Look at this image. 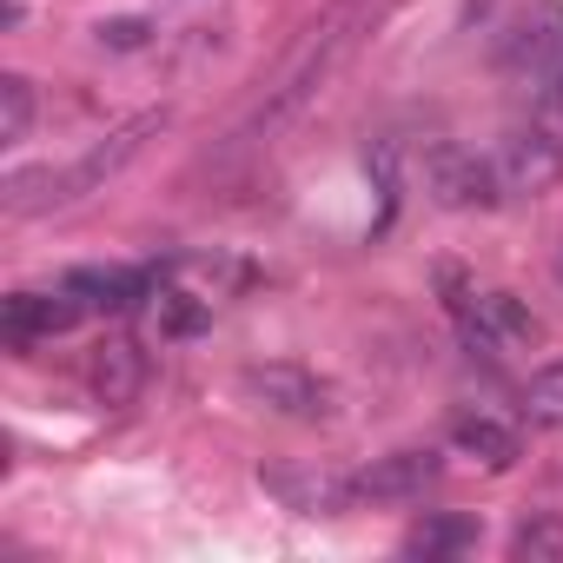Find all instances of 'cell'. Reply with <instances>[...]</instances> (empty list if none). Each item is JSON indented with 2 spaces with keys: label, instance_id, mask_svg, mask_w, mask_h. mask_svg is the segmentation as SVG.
Returning <instances> with one entry per match:
<instances>
[{
  "label": "cell",
  "instance_id": "cell-8",
  "mask_svg": "<svg viewBox=\"0 0 563 563\" xmlns=\"http://www.w3.org/2000/svg\"><path fill=\"white\" fill-rule=\"evenodd\" d=\"M239 385H245L265 411H278V418H332V391H325L312 372H299V365H252Z\"/></svg>",
  "mask_w": 563,
  "mask_h": 563
},
{
  "label": "cell",
  "instance_id": "cell-5",
  "mask_svg": "<svg viewBox=\"0 0 563 563\" xmlns=\"http://www.w3.org/2000/svg\"><path fill=\"white\" fill-rule=\"evenodd\" d=\"M497 179H504V192H523V199L550 192L563 179V140L550 126H510L497 146Z\"/></svg>",
  "mask_w": 563,
  "mask_h": 563
},
{
  "label": "cell",
  "instance_id": "cell-15",
  "mask_svg": "<svg viewBox=\"0 0 563 563\" xmlns=\"http://www.w3.org/2000/svg\"><path fill=\"white\" fill-rule=\"evenodd\" d=\"M510 556L517 563H563V517L556 510H530L510 530Z\"/></svg>",
  "mask_w": 563,
  "mask_h": 563
},
{
  "label": "cell",
  "instance_id": "cell-14",
  "mask_svg": "<svg viewBox=\"0 0 563 563\" xmlns=\"http://www.w3.org/2000/svg\"><path fill=\"white\" fill-rule=\"evenodd\" d=\"M471 543H477V523L471 517H444V510L405 530V556H457Z\"/></svg>",
  "mask_w": 563,
  "mask_h": 563
},
{
  "label": "cell",
  "instance_id": "cell-20",
  "mask_svg": "<svg viewBox=\"0 0 563 563\" xmlns=\"http://www.w3.org/2000/svg\"><path fill=\"white\" fill-rule=\"evenodd\" d=\"M556 286H563V245H556Z\"/></svg>",
  "mask_w": 563,
  "mask_h": 563
},
{
  "label": "cell",
  "instance_id": "cell-3",
  "mask_svg": "<svg viewBox=\"0 0 563 563\" xmlns=\"http://www.w3.org/2000/svg\"><path fill=\"white\" fill-rule=\"evenodd\" d=\"M497 166L490 159H477L471 146H457V140H438L431 153H424V192L444 206V212H490L497 206Z\"/></svg>",
  "mask_w": 563,
  "mask_h": 563
},
{
  "label": "cell",
  "instance_id": "cell-4",
  "mask_svg": "<svg viewBox=\"0 0 563 563\" xmlns=\"http://www.w3.org/2000/svg\"><path fill=\"white\" fill-rule=\"evenodd\" d=\"M457 332H464V345H471V352H484V358L530 352V345L543 339L537 312H530L517 292H477V306H464V299H457Z\"/></svg>",
  "mask_w": 563,
  "mask_h": 563
},
{
  "label": "cell",
  "instance_id": "cell-7",
  "mask_svg": "<svg viewBox=\"0 0 563 563\" xmlns=\"http://www.w3.org/2000/svg\"><path fill=\"white\" fill-rule=\"evenodd\" d=\"M438 477H444V457H438V451H391V457H372V464L352 477V497L411 504V497H424Z\"/></svg>",
  "mask_w": 563,
  "mask_h": 563
},
{
  "label": "cell",
  "instance_id": "cell-2",
  "mask_svg": "<svg viewBox=\"0 0 563 563\" xmlns=\"http://www.w3.org/2000/svg\"><path fill=\"white\" fill-rule=\"evenodd\" d=\"M159 126H166V107H159V113H140V120H126V126H113V133H107V140H93L74 166H60V173H54V166H47V173H34V179L47 186V192H41V206H74V199L100 192V186H107V179H113V173H120V166H126V159L159 133Z\"/></svg>",
  "mask_w": 563,
  "mask_h": 563
},
{
  "label": "cell",
  "instance_id": "cell-17",
  "mask_svg": "<svg viewBox=\"0 0 563 563\" xmlns=\"http://www.w3.org/2000/svg\"><path fill=\"white\" fill-rule=\"evenodd\" d=\"M27 126H34V80H21V74H0V140H27Z\"/></svg>",
  "mask_w": 563,
  "mask_h": 563
},
{
  "label": "cell",
  "instance_id": "cell-12",
  "mask_svg": "<svg viewBox=\"0 0 563 563\" xmlns=\"http://www.w3.org/2000/svg\"><path fill=\"white\" fill-rule=\"evenodd\" d=\"M451 444L464 451V457H477L484 471H510L517 464V431L510 424H497V418H484V411H464L457 424H451Z\"/></svg>",
  "mask_w": 563,
  "mask_h": 563
},
{
  "label": "cell",
  "instance_id": "cell-1",
  "mask_svg": "<svg viewBox=\"0 0 563 563\" xmlns=\"http://www.w3.org/2000/svg\"><path fill=\"white\" fill-rule=\"evenodd\" d=\"M358 21H365V0H332V8H319V21L306 27V41L292 47V60L278 67V80L265 87V100L232 126L225 159H245V153L272 146L278 133H286V126L332 87V74L345 67V54H352V41H358Z\"/></svg>",
  "mask_w": 563,
  "mask_h": 563
},
{
  "label": "cell",
  "instance_id": "cell-16",
  "mask_svg": "<svg viewBox=\"0 0 563 563\" xmlns=\"http://www.w3.org/2000/svg\"><path fill=\"white\" fill-rule=\"evenodd\" d=\"M523 418H530L537 431H563V358L530 372V385H523Z\"/></svg>",
  "mask_w": 563,
  "mask_h": 563
},
{
  "label": "cell",
  "instance_id": "cell-9",
  "mask_svg": "<svg viewBox=\"0 0 563 563\" xmlns=\"http://www.w3.org/2000/svg\"><path fill=\"white\" fill-rule=\"evenodd\" d=\"M159 272L153 265H80L67 272V292H80L93 312H133L140 299H153Z\"/></svg>",
  "mask_w": 563,
  "mask_h": 563
},
{
  "label": "cell",
  "instance_id": "cell-11",
  "mask_svg": "<svg viewBox=\"0 0 563 563\" xmlns=\"http://www.w3.org/2000/svg\"><path fill=\"white\" fill-rule=\"evenodd\" d=\"M140 385H146V352L133 339H107L93 352V398L100 405H133Z\"/></svg>",
  "mask_w": 563,
  "mask_h": 563
},
{
  "label": "cell",
  "instance_id": "cell-13",
  "mask_svg": "<svg viewBox=\"0 0 563 563\" xmlns=\"http://www.w3.org/2000/svg\"><path fill=\"white\" fill-rule=\"evenodd\" d=\"M265 490H278L299 517H332V510H345L352 477L339 484V477H292V471H272V477H265Z\"/></svg>",
  "mask_w": 563,
  "mask_h": 563
},
{
  "label": "cell",
  "instance_id": "cell-19",
  "mask_svg": "<svg viewBox=\"0 0 563 563\" xmlns=\"http://www.w3.org/2000/svg\"><path fill=\"white\" fill-rule=\"evenodd\" d=\"M100 41H107V47H140V41H146V21H107Z\"/></svg>",
  "mask_w": 563,
  "mask_h": 563
},
{
  "label": "cell",
  "instance_id": "cell-18",
  "mask_svg": "<svg viewBox=\"0 0 563 563\" xmlns=\"http://www.w3.org/2000/svg\"><path fill=\"white\" fill-rule=\"evenodd\" d=\"M199 325H212V299H186V292H166L159 299V332L166 339H186Z\"/></svg>",
  "mask_w": 563,
  "mask_h": 563
},
{
  "label": "cell",
  "instance_id": "cell-6",
  "mask_svg": "<svg viewBox=\"0 0 563 563\" xmlns=\"http://www.w3.org/2000/svg\"><path fill=\"white\" fill-rule=\"evenodd\" d=\"M87 319V299L80 292H8L0 299V332L8 345H41V339H60Z\"/></svg>",
  "mask_w": 563,
  "mask_h": 563
},
{
  "label": "cell",
  "instance_id": "cell-10",
  "mask_svg": "<svg viewBox=\"0 0 563 563\" xmlns=\"http://www.w3.org/2000/svg\"><path fill=\"white\" fill-rule=\"evenodd\" d=\"M504 67L550 80V74L563 67V14H556V8H537V14H530L517 34H510V47H504Z\"/></svg>",
  "mask_w": 563,
  "mask_h": 563
}]
</instances>
